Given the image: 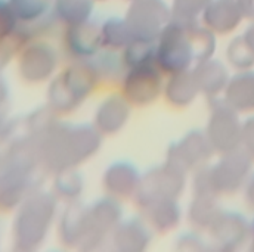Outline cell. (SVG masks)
<instances>
[{"label": "cell", "instance_id": "1", "mask_svg": "<svg viewBox=\"0 0 254 252\" xmlns=\"http://www.w3.org/2000/svg\"><path fill=\"white\" fill-rule=\"evenodd\" d=\"M216 34L198 19L182 21L172 18L157 40L155 63L170 75L192 69L195 63L213 58Z\"/></svg>", "mask_w": 254, "mask_h": 252}, {"label": "cell", "instance_id": "2", "mask_svg": "<svg viewBox=\"0 0 254 252\" xmlns=\"http://www.w3.org/2000/svg\"><path fill=\"white\" fill-rule=\"evenodd\" d=\"M102 143V134L90 124L55 123L40 137L42 164L60 173L81 164L93 156Z\"/></svg>", "mask_w": 254, "mask_h": 252}, {"label": "cell", "instance_id": "3", "mask_svg": "<svg viewBox=\"0 0 254 252\" xmlns=\"http://www.w3.org/2000/svg\"><path fill=\"white\" fill-rule=\"evenodd\" d=\"M253 159L244 149L220 155L214 164H207L193 171V195L229 196L243 190L253 171Z\"/></svg>", "mask_w": 254, "mask_h": 252}, {"label": "cell", "instance_id": "4", "mask_svg": "<svg viewBox=\"0 0 254 252\" xmlns=\"http://www.w3.org/2000/svg\"><path fill=\"white\" fill-rule=\"evenodd\" d=\"M57 214L55 196L45 192H31L22 202L13 223V241L18 250L37 248L54 223Z\"/></svg>", "mask_w": 254, "mask_h": 252}, {"label": "cell", "instance_id": "5", "mask_svg": "<svg viewBox=\"0 0 254 252\" xmlns=\"http://www.w3.org/2000/svg\"><path fill=\"white\" fill-rule=\"evenodd\" d=\"M98 84L99 80L89 61H77L51 84L49 109L54 114L72 112L95 92Z\"/></svg>", "mask_w": 254, "mask_h": 252}, {"label": "cell", "instance_id": "6", "mask_svg": "<svg viewBox=\"0 0 254 252\" xmlns=\"http://www.w3.org/2000/svg\"><path fill=\"white\" fill-rule=\"evenodd\" d=\"M210 115L205 127V136L217 155L229 153L241 149L243 140V121L240 112L235 111L225 99H208Z\"/></svg>", "mask_w": 254, "mask_h": 252}, {"label": "cell", "instance_id": "7", "mask_svg": "<svg viewBox=\"0 0 254 252\" xmlns=\"http://www.w3.org/2000/svg\"><path fill=\"white\" fill-rule=\"evenodd\" d=\"M187 186V173L166 161L140 176V183L133 199L139 209L160 199H179Z\"/></svg>", "mask_w": 254, "mask_h": 252}, {"label": "cell", "instance_id": "8", "mask_svg": "<svg viewBox=\"0 0 254 252\" xmlns=\"http://www.w3.org/2000/svg\"><path fill=\"white\" fill-rule=\"evenodd\" d=\"M125 18L133 39L157 42L172 19V7L164 0H133Z\"/></svg>", "mask_w": 254, "mask_h": 252}, {"label": "cell", "instance_id": "9", "mask_svg": "<svg viewBox=\"0 0 254 252\" xmlns=\"http://www.w3.org/2000/svg\"><path fill=\"white\" fill-rule=\"evenodd\" d=\"M164 72L157 63L128 68L120 81V93L131 106H148L154 103L164 90Z\"/></svg>", "mask_w": 254, "mask_h": 252}, {"label": "cell", "instance_id": "10", "mask_svg": "<svg viewBox=\"0 0 254 252\" xmlns=\"http://www.w3.org/2000/svg\"><path fill=\"white\" fill-rule=\"evenodd\" d=\"M214 153L205 131L190 130L170 145L166 161L188 174L207 165Z\"/></svg>", "mask_w": 254, "mask_h": 252}, {"label": "cell", "instance_id": "11", "mask_svg": "<svg viewBox=\"0 0 254 252\" xmlns=\"http://www.w3.org/2000/svg\"><path fill=\"white\" fill-rule=\"evenodd\" d=\"M123 220V208L120 199L114 196H104L89 205V233L81 250H98Z\"/></svg>", "mask_w": 254, "mask_h": 252}, {"label": "cell", "instance_id": "12", "mask_svg": "<svg viewBox=\"0 0 254 252\" xmlns=\"http://www.w3.org/2000/svg\"><path fill=\"white\" fill-rule=\"evenodd\" d=\"M207 232L213 250L225 252L238 251L249 242L250 221L238 211L222 209Z\"/></svg>", "mask_w": 254, "mask_h": 252}, {"label": "cell", "instance_id": "13", "mask_svg": "<svg viewBox=\"0 0 254 252\" xmlns=\"http://www.w3.org/2000/svg\"><path fill=\"white\" fill-rule=\"evenodd\" d=\"M58 56L55 49L45 42L27 43L19 58L21 75L31 83L48 80L57 68Z\"/></svg>", "mask_w": 254, "mask_h": 252}, {"label": "cell", "instance_id": "14", "mask_svg": "<svg viewBox=\"0 0 254 252\" xmlns=\"http://www.w3.org/2000/svg\"><path fill=\"white\" fill-rule=\"evenodd\" d=\"M65 48L75 61H87L102 49L101 25L90 19L68 27L65 33Z\"/></svg>", "mask_w": 254, "mask_h": 252}, {"label": "cell", "instance_id": "15", "mask_svg": "<svg viewBox=\"0 0 254 252\" xmlns=\"http://www.w3.org/2000/svg\"><path fill=\"white\" fill-rule=\"evenodd\" d=\"M131 105L122 93L107 96L96 108L93 126L102 136H113L120 133L130 120Z\"/></svg>", "mask_w": 254, "mask_h": 252}, {"label": "cell", "instance_id": "16", "mask_svg": "<svg viewBox=\"0 0 254 252\" xmlns=\"http://www.w3.org/2000/svg\"><path fill=\"white\" fill-rule=\"evenodd\" d=\"M140 176L142 174L133 162L119 159L107 167L102 176V186L107 195L117 199L133 198L139 188Z\"/></svg>", "mask_w": 254, "mask_h": 252}, {"label": "cell", "instance_id": "17", "mask_svg": "<svg viewBox=\"0 0 254 252\" xmlns=\"http://www.w3.org/2000/svg\"><path fill=\"white\" fill-rule=\"evenodd\" d=\"M152 233L143 217H130L119 223L111 233L110 242L116 251L142 252L149 247Z\"/></svg>", "mask_w": 254, "mask_h": 252}, {"label": "cell", "instance_id": "18", "mask_svg": "<svg viewBox=\"0 0 254 252\" xmlns=\"http://www.w3.org/2000/svg\"><path fill=\"white\" fill-rule=\"evenodd\" d=\"M202 24L216 36L234 33L244 19L237 0H213L201 15Z\"/></svg>", "mask_w": 254, "mask_h": 252}, {"label": "cell", "instance_id": "19", "mask_svg": "<svg viewBox=\"0 0 254 252\" xmlns=\"http://www.w3.org/2000/svg\"><path fill=\"white\" fill-rule=\"evenodd\" d=\"M192 74L199 89V95H204L207 99L220 98L231 78L226 65L214 58L195 63L192 66Z\"/></svg>", "mask_w": 254, "mask_h": 252}, {"label": "cell", "instance_id": "20", "mask_svg": "<svg viewBox=\"0 0 254 252\" xmlns=\"http://www.w3.org/2000/svg\"><path fill=\"white\" fill-rule=\"evenodd\" d=\"M142 217L154 233L166 235L175 230L182 220V209L178 199H160L140 209Z\"/></svg>", "mask_w": 254, "mask_h": 252}, {"label": "cell", "instance_id": "21", "mask_svg": "<svg viewBox=\"0 0 254 252\" xmlns=\"http://www.w3.org/2000/svg\"><path fill=\"white\" fill-rule=\"evenodd\" d=\"M222 98L240 114L254 112V68L231 75Z\"/></svg>", "mask_w": 254, "mask_h": 252}, {"label": "cell", "instance_id": "22", "mask_svg": "<svg viewBox=\"0 0 254 252\" xmlns=\"http://www.w3.org/2000/svg\"><path fill=\"white\" fill-rule=\"evenodd\" d=\"M89 233V206L83 203H71L63 214L60 223V236L68 247L83 248Z\"/></svg>", "mask_w": 254, "mask_h": 252}, {"label": "cell", "instance_id": "23", "mask_svg": "<svg viewBox=\"0 0 254 252\" xmlns=\"http://www.w3.org/2000/svg\"><path fill=\"white\" fill-rule=\"evenodd\" d=\"M163 95L166 102L173 108L182 109L190 106L199 95V89L193 78L192 69L167 75Z\"/></svg>", "mask_w": 254, "mask_h": 252}, {"label": "cell", "instance_id": "24", "mask_svg": "<svg viewBox=\"0 0 254 252\" xmlns=\"http://www.w3.org/2000/svg\"><path fill=\"white\" fill-rule=\"evenodd\" d=\"M87 61L93 68L99 80V84L101 83H105V84L120 83L127 71L126 63L123 61V55L119 50L102 48L95 56H92Z\"/></svg>", "mask_w": 254, "mask_h": 252}, {"label": "cell", "instance_id": "25", "mask_svg": "<svg viewBox=\"0 0 254 252\" xmlns=\"http://www.w3.org/2000/svg\"><path fill=\"white\" fill-rule=\"evenodd\" d=\"M219 198L213 195H193L188 208V221L192 229L198 232H207L217 214L222 211L219 206Z\"/></svg>", "mask_w": 254, "mask_h": 252}, {"label": "cell", "instance_id": "26", "mask_svg": "<svg viewBox=\"0 0 254 252\" xmlns=\"http://www.w3.org/2000/svg\"><path fill=\"white\" fill-rule=\"evenodd\" d=\"M102 48L122 52L133 40L131 31L127 25L126 18L111 16L101 24Z\"/></svg>", "mask_w": 254, "mask_h": 252}, {"label": "cell", "instance_id": "27", "mask_svg": "<svg viewBox=\"0 0 254 252\" xmlns=\"http://www.w3.org/2000/svg\"><path fill=\"white\" fill-rule=\"evenodd\" d=\"M95 7V0H55V16L68 27L86 22Z\"/></svg>", "mask_w": 254, "mask_h": 252}, {"label": "cell", "instance_id": "28", "mask_svg": "<svg viewBox=\"0 0 254 252\" xmlns=\"http://www.w3.org/2000/svg\"><path fill=\"white\" fill-rule=\"evenodd\" d=\"M122 55H123V61L126 63L127 69L134 68V66L155 63L157 42L133 39L122 50Z\"/></svg>", "mask_w": 254, "mask_h": 252}, {"label": "cell", "instance_id": "29", "mask_svg": "<svg viewBox=\"0 0 254 252\" xmlns=\"http://www.w3.org/2000/svg\"><path fill=\"white\" fill-rule=\"evenodd\" d=\"M226 61L237 71L254 68V52L246 43L243 36H238L229 42L226 48Z\"/></svg>", "mask_w": 254, "mask_h": 252}, {"label": "cell", "instance_id": "30", "mask_svg": "<svg viewBox=\"0 0 254 252\" xmlns=\"http://www.w3.org/2000/svg\"><path fill=\"white\" fill-rule=\"evenodd\" d=\"M57 174H58L55 180L57 196L66 201H75L83 192V177L80 176V173H77L74 168H69L60 171Z\"/></svg>", "mask_w": 254, "mask_h": 252}, {"label": "cell", "instance_id": "31", "mask_svg": "<svg viewBox=\"0 0 254 252\" xmlns=\"http://www.w3.org/2000/svg\"><path fill=\"white\" fill-rule=\"evenodd\" d=\"M211 1L213 0H173L170 6L172 18L182 21L198 19Z\"/></svg>", "mask_w": 254, "mask_h": 252}, {"label": "cell", "instance_id": "32", "mask_svg": "<svg viewBox=\"0 0 254 252\" xmlns=\"http://www.w3.org/2000/svg\"><path fill=\"white\" fill-rule=\"evenodd\" d=\"M176 250L178 251H190V252H202L213 250L211 244L207 242L198 230H192V232H187L184 235L179 236L178 244H176Z\"/></svg>", "mask_w": 254, "mask_h": 252}, {"label": "cell", "instance_id": "33", "mask_svg": "<svg viewBox=\"0 0 254 252\" xmlns=\"http://www.w3.org/2000/svg\"><path fill=\"white\" fill-rule=\"evenodd\" d=\"M241 149H244L254 161V115L243 121V140Z\"/></svg>", "mask_w": 254, "mask_h": 252}, {"label": "cell", "instance_id": "34", "mask_svg": "<svg viewBox=\"0 0 254 252\" xmlns=\"http://www.w3.org/2000/svg\"><path fill=\"white\" fill-rule=\"evenodd\" d=\"M243 193H244V202L249 206V209L254 211V171L249 176L244 188H243Z\"/></svg>", "mask_w": 254, "mask_h": 252}, {"label": "cell", "instance_id": "35", "mask_svg": "<svg viewBox=\"0 0 254 252\" xmlns=\"http://www.w3.org/2000/svg\"><path fill=\"white\" fill-rule=\"evenodd\" d=\"M237 1L241 7L244 19L254 21V0H237Z\"/></svg>", "mask_w": 254, "mask_h": 252}, {"label": "cell", "instance_id": "36", "mask_svg": "<svg viewBox=\"0 0 254 252\" xmlns=\"http://www.w3.org/2000/svg\"><path fill=\"white\" fill-rule=\"evenodd\" d=\"M243 37H244L246 43L250 46V49L254 52V21H252V25L244 31Z\"/></svg>", "mask_w": 254, "mask_h": 252}, {"label": "cell", "instance_id": "37", "mask_svg": "<svg viewBox=\"0 0 254 252\" xmlns=\"http://www.w3.org/2000/svg\"><path fill=\"white\" fill-rule=\"evenodd\" d=\"M249 242H250V250L254 251V218L250 221V238H249Z\"/></svg>", "mask_w": 254, "mask_h": 252}, {"label": "cell", "instance_id": "38", "mask_svg": "<svg viewBox=\"0 0 254 252\" xmlns=\"http://www.w3.org/2000/svg\"><path fill=\"white\" fill-rule=\"evenodd\" d=\"M99 1H104V0H99Z\"/></svg>", "mask_w": 254, "mask_h": 252}]
</instances>
